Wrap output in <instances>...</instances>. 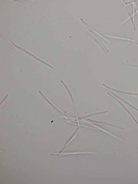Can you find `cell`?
I'll return each mask as SVG.
<instances>
[{"mask_svg": "<svg viewBox=\"0 0 138 184\" xmlns=\"http://www.w3.org/2000/svg\"><path fill=\"white\" fill-rule=\"evenodd\" d=\"M71 123L78 125H80L87 126V127H94V126L91 124H86L82 123V122H79L75 121H71Z\"/></svg>", "mask_w": 138, "mask_h": 184, "instance_id": "8fae6325", "label": "cell"}, {"mask_svg": "<svg viewBox=\"0 0 138 184\" xmlns=\"http://www.w3.org/2000/svg\"><path fill=\"white\" fill-rule=\"evenodd\" d=\"M121 2H122L124 6L125 7V8L126 10V11H127L128 13V15H129V17L130 18V19H131V20L132 21V24L133 25V29L134 30H135V31L136 29H135V23L134 22L133 19L132 18V15L130 12V11H129L128 7L127 6H126V5H125V3L124 1H121Z\"/></svg>", "mask_w": 138, "mask_h": 184, "instance_id": "ba28073f", "label": "cell"}, {"mask_svg": "<svg viewBox=\"0 0 138 184\" xmlns=\"http://www.w3.org/2000/svg\"><path fill=\"white\" fill-rule=\"evenodd\" d=\"M86 34L88 36L90 37L92 39H93L96 42V43L102 49V50L104 52L107 57H109V56L108 54V53H107V52L105 50V49L104 48L102 47V46L100 43H99V42L96 39V38L94 36L91 35V34H90L89 33L86 32Z\"/></svg>", "mask_w": 138, "mask_h": 184, "instance_id": "52a82bcc", "label": "cell"}, {"mask_svg": "<svg viewBox=\"0 0 138 184\" xmlns=\"http://www.w3.org/2000/svg\"><path fill=\"white\" fill-rule=\"evenodd\" d=\"M87 120H88V121H89L91 122H95V123H96L99 124H102L106 125H108L109 126H112V127H114V128H117L118 129H121L123 130H124V128H123L121 127H120V126H117L116 125H114V124H110L109 123H107V122L95 120H92L91 119H89V118L87 119Z\"/></svg>", "mask_w": 138, "mask_h": 184, "instance_id": "8992f818", "label": "cell"}, {"mask_svg": "<svg viewBox=\"0 0 138 184\" xmlns=\"http://www.w3.org/2000/svg\"><path fill=\"white\" fill-rule=\"evenodd\" d=\"M135 43L138 45V43L135 42Z\"/></svg>", "mask_w": 138, "mask_h": 184, "instance_id": "2e32d148", "label": "cell"}, {"mask_svg": "<svg viewBox=\"0 0 138 184\" xmlns=\"http://www.w3.org/2000/svg\"><path fill=\"white\" fill-rule=\"evenodd\" d=\"M120 65H121V66H125L138 68V65H136L128 63H121L120 64Z\"/></svg>", "mask_w": 138, "mask_h": 184, "instance_id": "4fadbf2b", "label": "cell"}, {"mask_svg": "<svg viewBox=\"0 0 138 184\" xmlns=\"http://www.w3.org/2000/svg\"><path fill=\"white\" fill-rule=\"evenodd\" d=\"M107 94H108L109 96H110L111 97H112V98L115 100L116 101L119 103V104L122 107V108H123L125 110L126 112H127L130 115V116L131 117L133 118V120L134 121H135V122L137 124H138L137 122L136 121V120L135 119V117H134L132 114L131 113H130L129 111L128 110V109L126 108V107L124 106V105L119 100L117 99L116 97H115L114 96H113L112 95H111V94L108 93V92H107Z\"/></svg>", "mask_w": 138, "mask_h": 184, "instance_id": "7a4b0ae2", "label": "cell"}, {"mask_svg": "<svg viewBox=\"0 0 138 184\" xmlns=\"http://www.w3.org/2000/svg\"><path fill=\"white\" fill-rule=\"evenodd\" d=\"M108 112V111H102V112H99L91 113L90 114L86 115L84 116H83L78 118H76V119L75 120V121H78L80 120L84 119L86 118L91 116L97 115H100L104 114L107 113Z\"/></svg>", "mask_w": 138, "mask_h": 184, "instance_id": "5b68a950", "label": "cell"}, {"mask_svg": "<svg viewBox=\"0 0 138 184\" xmlns=\"http://www.w3.org/2000/svg\"><path fill=\"white\" fill-rule=\"evenodd\" d=\"M89 31L90 32V33H91L92 34H93V35H94V36L96 38H97V39L98 40V41L100 42V43H101V44L103 46V47H104L105 49L107 51V52H108V53H109V51L107 49L105 45L103 43L102 41L101 40L100 38L99 37L96 35V34L94 32L92 31V30H90V29H89Z\"/></svg>", "mask_w": 138, "mask_h": 184, "instance_id": "30bf717a", "label": "cell"}, {"mask_svg": "<svg viewBox=\"0 0 138 184\" xmlns=\"http://www.w3.org/2000/svg\"><path fill=\"white\" fill-rule=\"evenodd\" d=\"M102 85L104 86L107 89H108L117 92V93L130 95L138 96V93H128V92H127L117 90L113 89V88H112V87H109L108 86H107V85H106L105 84H103Z\"/></svg>", "mask_w": 138, "mask_h": 184, "instance_id": "277c9868", "label": "cell"}, {"mask_svg": "<svg viewBox=\"0 0 138 184\" xmlns=\"http://www.w3.org/2000/svg\"><path fill=\"white\" fill-rule=\"evenodd\" d=\"M133 30H132V34H131V39H130V43H129V46L130 47H131V46L132 42V41H133L132 38H133Z\"/></svg>", "mask_w": 138, "mask_h": 184, "instance_id": "5bb4252c", "label": "cell"}, {"mask_svg": "<svg viewBox=\"0 0 138 184\" xmlns=\"http://www.w3.org/2000/svg\"><path fill=\"white\" fill-rule=\"evenodd\" d=\"M135 8L136 9V13L137 17L138 20V10L137 9L136 5H135Z\"/></svg>", "mask_w": 138, "mask_h": 184, "instance_id": "9a60e30c", "label": "cell"}, {"mask_svg": "<svg viewBox=\"0 0 138 184\" xmlns=\"http://www.w3.org/2000/svg\"><path fill=\"white\" fill-rule=\"evenodd\" d=\"M60 81L62 83L63 85L65 87V88L67 90L68 93L69 95H70V98L71 99V100L72 101V104L73 105V106L74 108V109L75 114L76 115V118H78V114L77 111V109L76 108L75 103L74 100V99H73V98L72 95V94L71 93V92L70 91V90H69V89L67 87V86L63 82L62 80H60Z\"/></svg>", "mask_w": 138, "mask_h": 184, "instance_id": "6da1fadb", "label": "cell"}, {"mask_svg": "<svg viewBox=\"0 0 138 184\" xmlns=\"http://www.w3.org/2000/svg\"><path fill=\"white\" fill-rule=\"evenodd\" d=\"M79 129V127H78V128L76 129V130H75V131L72 134V135H71L70 138H69V139L67 141L66 143L65 144L64 146L66 147V146L68 144V143L70 142V140L72 139L73 137H74V135H75V134L78 131V130Z\"/></svg>", "mask_w": 138, "mask_h": 184, "instance_id": "7c38bea8", "label": "cell"}, {"mask_svg": "<svg viewBox=\"0 0 138 184\" xmlns=\"http://www.w3.org/2000/svg\"><path fill=\"white\" fill-rule=\"evenodd\" d=\"M80 20H81V21L83 23V24H85V25H86L88 28H89L90 29H91L92 30H93V31L95 33H96L97 34H98V35L101 37L103 38L104 39H105L106 40H107V41H108L107 40V39H106L104 37H103V36H102L100 34H99L98 32H97L94 29H93V28H92V27H91L89 25H88L87 23L85 22V21H84V20H83V19L82 18H80Z\"/></svg>", "mask_w": 138, "mask_h": 184, "instance_id": "9c48e42d", "label": "cell"}, {"mask_svg": "<svg viewBox=\"0 0 138 184\" xmlns=\"http://www.w3.org/2000/svg\"><path fill=\"white\" fill-rule=\"evenodd\" d=\"M105 90L106 91H107V92H108L110 94H112L114 96V97H116L118 99H119L121 101H122V102H123L124 103H125V104H127V105H128L129 106H130V107H131V108H132L134 109H135L136 110L138 111V109L135 108V107L134 106H133L131 105V104H130V103H129L128 102H127L125 100H124V99H123L122 98H121V97H120L118 95L116 94H115L114 93H113L112 91H111L109 89H107V88H105Z\"/></svg>", "mask_w": 138, "mask_h": 184, "instance_id": "3957f363", "label": "cell"}]
</instances>
